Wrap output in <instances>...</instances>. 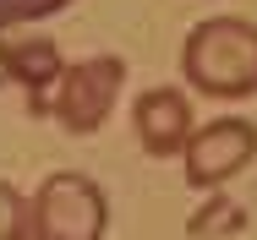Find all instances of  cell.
Here are the masks:
<instances>
[{
    "mask_svg": "<svg viewBox=\"0 0 257 240\" xmlns=\"http://www.w3.org/2000/svg\"><path fill=\"white\" fill-rule=\"evenodd\" d=\"M0 71L28 93L33 115H50V93L60 82V49L50 39H0Z\"/></svg>",
    "mask_w": 257,
    "mask_h": 240,
    "instance_id": "8992f818",
    "label": "cell"
},
{
    "mask_svg": "<svg viewBox=\"0 0 257 240\" xmlns=\"http://www.w3.org/2000/svg\"><path fill=\"white\" fill-rule=\"evenodd\" d=\"M181 153H186V180L203 186V191H213V186H224L230 175H241V169L252 164L257 126L252 120H208L203 131L186 137Z\"/></svg>",
    "mask_w": 257,
    "mask_h": 240,
    "instance_id": "277c9868",
    "label": "cell"
},
{
    "mask_svg": "<svg viewBox=\"0 0 257 240\" xmlns=\"http://www.w3.org/2000/svg\"><path fill=\"white\" fill-rule=\"evenodd\" d=\"M22 229H28V202L17 196V186L0 180V240H17Z\"/></svg>",
    "mask_w": 257,
    "mask_h": 240,
    "instance_id": "9c48e42d",
    "label": "cell"
},
{
    "mask_svg": "<svg viewBox=\"0 0 257 240\" xmlns=\"http://www.w3.org/2000/svg\"><path fill=\"white\" fill-rule=\"evenodd\" d=\"M186 82L208 98H246L257 93V22L246 17H208L186 33L181 49Z\"/></svg>",
    "mask_w": 257,
    "mask_h": 240,
    "instance_id": "6da1fadb",
    "label": "cell"
},
{
    "mask_svg": "<svg viewBox=\"0 0 257 240\" xmlns=\"http://www.w3.org/2000/svg\"><path fill=\"white\" fill-rule=\"evenodd\" d=\"M132 126H137V142L154 158H175L192 137V104L175 88H154V93H143L132 104Z\"/></svg>",
    "mask_w": 257,
    "mask_h": 240,
    "instance_id": "5b68a950",
    "label": "cell"
},
{
    "mask_svg": "<svg viewBox=\"0 0 257 240\" xmlns=\"http://www.w3.org/2000/svg\"><path fill=\"white\" fill-rule=\"evenodd\" d=\"M33 224H44L55 240H99L109 229V202L104 186L77 175V169H60L50 175L39 196H33Z\"/></svg>",
    "mask_w": 257,
    "mask_h": 240,
    "instance_id": "3957f363",
    "label": "cell"
},
{
    "mask_svg": "<svg viewBox=\"0 0 257 240\" xmlns=\"http://www.w3.org/2000/svg\"><path fill=\"white\" fill-rule=\"evenodd\" d=\"M17 240H55V235H50V229H44V224H33V207H28V229H22V235H17Z\"/></svg>",
    "mask_w": 257,
    "mask_h": 240,
    "instance_id": "30bf717a",
    "label": "cell"
},
{
    "mask_svg": "<svg viewBox=\"0 0 257 240\" xmlns=\"http://www.w3.org/2000/svg\"><path fill=\"white\" fill-rule=\"evenodd\" d=\"M241 229H246V207L230 202V196H213V202H203L186 218V235L192 240H219V235H241Z\"/></svg>",
    "mask_w": 257,
    "mask_h": 240,
    "instance_id": "52a82bcc",
    "label": "cell"
},
{
    "mask_svg": "<svg viewBox=\"0 0 257 240\" xmlns=\"http://www.w3.org/2000/svg\"><path fill=\"white\" fill-rule=\"evenodd\" d=\"M60 6H71V0H0V33H11L22 22H39V17H55Z\"/></svg>",
    "mask_w": 257,
    "mask_h": 240,
    "instance_id": "ba28073f",
    "label": "cell"
},
{
    "mask_svg": "<svg viewBox=\"0 0 257 240\" xmlns=\"http://www.w3.org/2000/svg\"><path fill=\"white\" fill-rule=\"evenodd\" d=\"M120 88H126V66H120L115 55L77 60V66H66V71H60V82H55L50 115L71 131V137H93L104 120H109V109H115Z\"/></svg>",
    "mask_w": 257,
    "mask_h": 240,
    "instance_id": "7a4b0ae2",
    "label": "cell"
}]
</instances>
